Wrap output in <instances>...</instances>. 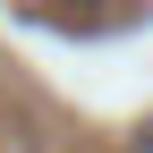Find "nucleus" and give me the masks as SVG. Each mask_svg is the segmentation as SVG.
I'll return each mask as SVG.
<instances>
[{
	"label": "nucleus",
	"mask_w": 153,
	"mask_h": 153,
	"mask_svg": "<svg viewBox=\"0 0 153 153\" xmlns=\"http://www.w3.org/2000/svg\"><path fill=\"white\" fill-rule=\"evenodd\" d=\"M128 153H153V128H136V136H128Z\"/></svg>",
	"instance_id": "obj_1"
}]
</instances>
